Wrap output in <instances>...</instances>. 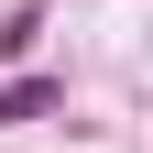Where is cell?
Listing matches in <instances>:
<instances>
[{
  "instance_id": "1",
  "label": "cell",
  "mask_w": 153,
  "mask_h": 153,
  "mask_svg": "<svg viewBox=\"0 0 153 153\" xmlns=\"http://www.w3.org/2000/svg\"><path fill=\"white\" fill-rule=\"evenodd\" d=\"M22 109H55V76H22V88H0V120H22Z\"/></svg>"
}]
</instances>
